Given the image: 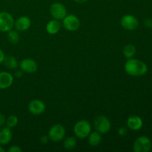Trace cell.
Segmentation results:
<instances>
[{"instance_id": "30bf717a", "label": "cell", "mask_w": 152, "mask_h": 152, "mask_svg": "<svg viewBox=\"0 0 152 152\" xmlns=\"http://www.w3.org/2000/svg\"><path fill=\"white\" fill-rule=\"evenodd\" d=\"M19 68L22 72L27 74H33L38 69V64L34 59L27 58L24 59L19 62Z\"/></svg>"}, {"instance_id": "6da1fadb", "label": "cell", "mask_w": 152, "mask_h": 152, "mask_svg": "<svg viewBox=\"0 0 152 152\" xmlns=\"http://www.w3.org/2000/svg\"><path fill=\"white\" fill-rule=\"evenodd\" d=\"M125 71L132 77H141L148 71L146 64L140 59L131 58L128 59L124 65Z\"/></svg>"}, {"instance_id": "44dd1931", "label": "cell", "mask_w": 152, "mask_h": 152, "mask_svg": "<svg viewBox=\"0 0 152 152\" xmlns=\"http://www.w3.org/2000/svg\"><path fill=\"white\" fill-rule=\"evenodd\" d=\"M77 141L75 137H68L64 140L63 146L67 150H72L77 146Z\"/></svg>"}, {"instance_id": "5bb4252c", "label": "cell", "mask_w": 152, "mask_h": 152, "mask_svg": "<svg viewBox=\"0 0 152 152\" xmlns=\"http://www.w3.org/2000/svg\"><path fill=\"white\" fill-rule=\"evenodd\" d=\"M13 137L11 129L8 127H1L0 129V145H6L9 144Z\"/></svg>"}, {"instance_id": "3957f363", "label": "cell", "mask_w": 152, "mask_h": 152, "mask_svg": "<svg viewBox=\"0 0 152 152\" xmlns=\"http://www.w3.org/2000/svg\"><path fill=\"white\" fill-rule=\"evenodd\" d=\"M93 125L95 131L100 133L101 134H107L111 129V121L105 115L96 116L94 120Z\"/></svg>"}, {"instance_id": "4fadbf2b", "label": "cell", "mask_w": 152, "mask_h": 152, "mask_svg": "<svg viewBox=\"0 0 152 152\" xmlns=\"http://www.w3.org/2000/svg\"><path fill=\"white\" fill-rule=\"evenodd\" d=\"M14 78L13 76L7 71L0 72V90H4L13 85Z\"/></svg>"}, {"instance_id": "ba28073f", "label": "cell", "mask_w": 152, "mask_h": 152, "mask_svg": "<svg viewBox=\"0 0 152 152\" xmlns=\"http://www.w3.org/2000/svg\"><path fill=\"white\" fill-rule=\"evenodd\" d=\"M62 21L63 27L68 31H76L80 27V19L74 14H67Z\"/></svg>"}, {"instance_id": "7402d4cb", "label": "cell", "mask_w": 152, "mask_h": 152, "mask_svg": "<svg viewBox=\"0 0 152 152\" xmlns=\"http://www.w3.org/2000/svg\"><path fill=\"white\" fill-rule=\"evenodd\" d=\"M19 123V119L16 115H10L6 118L5 125L7 127L10 128V129H13L16 127Z\"/></svg>"}, {"instance_id": "9a60e30c", "label": "cell", "mask_w": 152, "mask_h": 152, "mask_svg": "<svg viewBox=\"0 0 152 152\" xmlns=\"http://www.w3.org/2000/svg\"><path fill=\"white\" fill-rule=\"evenodd\" d=\"M127 127L133 131H138L142 127V120L138 116H131L126 121Z\"/></svg>"}, {"instance_id": "ffe728a7", "label": "cell", "mask_w": 152, "mask_h": 152, "mask_svg": "<svg viewBox=\"0 0 152 152\" xmlns=\"http://www.w3.org/2000/svg\"><path fill=\"white\" fill-rule=\"evenodd\" d=\"M7 39L10 42L11 44L16 45L20 40V36H19V31H17L16 30H10L7 32Z\"/></svg>"}, {"instance_id": "5b68a950", "label": "cell", "mask_w": 152, "mask_h": 152, "mask_svg": "<svg viewBox=\"0 0 152 152\" xmlns=\"http://www.w3.org/2000/svg\"><path fill=\"white\" fill-rule=\"evenodd\" d=\"M14 19L8 12H0V31L7 33L14 28Z\"/></svg>"}, {"instance_id": "cb8c5ba5", "label": "cell", "mask_w": 152, "mask_h": 152, "mask_svg": "<svg viewBox=\"0 0 152 152\" xmlns=\"http://www.w3.org/2000/svg\"><path fill=\"white\" fill-rule=\"evenodd\" d=\"M118 134L122 137L126 136L128 134V129L126 127H120L118 130Z\"/></svg>"}, {"instance_id": "ac0fdd59", "label": "cell", "mask_w": 152, "mask_h": 152, "mask_svg": "<svg viewBox=\"0 0 152 152\" xmlns=\"http://www.w3.org/2000/svg\"><path fill=\"white\" fill-rule=\"evenodd\" d=\"M3 63L9 70H16L19 65L18 60L13 56H5Z\"/></svg>"}, {"instance_id": "8992f818", "label": "cell", "mask_w": 152, "mask_h": 152, "mask_svg": "<svg viewBox=\"0 0 152 152\" xmlns=\"http://www.w3.org/2000/svg\"><path fill=\"white\" fill-rule=\"evenodd\" d=\"M50 14L53 19H56V20H62L65 17L68 12H67V8L62 3L56 1L53 2L50 7Z\"/></svg>"}, {"instance_id": "f546056e", "label": "cell", "mask_w": 152, "mask_h": 152, "mask_svg": "<svg viewBox=\"0 0 152 152\" xmlns=\"http://www.w3.org/2000/svg\"><path fill=\"white\" fill-rule=\"evenodd\" d=\"M5 151V149L2 147V145H0V152H4Z\"/></svg>"}, {"instance_id": "d6986e66", "label": "cell", "mask_w": 152, "mask_h": 152, "mask_svg": "<svg viewBox=\"0 0 152 152\" xmlns=\"http://www.w3.org/2000/svg\"><path fill=\"white\" fill-rule=\"evenodd\" d=\"M136 48L132 44H128L124 46L123 49V54L127 59H131L133 58L136 54Z\"/></svg>"}, {"instance_id": "52a82bcc", "label": "cell", "mask_w": 152, "mask_h": 152, "mask_svg": "<svg viewBox=\"0 0 152 152\" xmlns=\"http://www.w3.org/2000/svg\"><path fill=\"white\" fill-rule=\"evenodd\" d=\"M151 141L147 137L142 136L137 138L133 144L134 152H148L151 149Z\"/></svg>"}, {"instance_id": "7a4b0ae2", "label": "cell", "mask_w": 152, "mask_h": 152, "mask_svg": "<svg viewBox=\"0 0 152 152\" xmlns=\"http://www.w3.org/2000/svg\"><path fill=\"white\" fill-rule=\"evenodd\" d=\"M92 126L88 120H81L77 121L73 128L74 134L79 139H85L91 132Z\"/></svg>"}, {"instance_id": "2e32d148", "label": "cell", "mask_w": 152, "mask_h": 152, "mask_svg": "<svg viewBox=\"0 0 152 152\" xmlns=\"http://www.w3.org/2000/svg\"><path fill=\"white\" fill-rule=\"evenodd\" d=\"M61 28V23L59 20L52 19L47 23L45 27L46 31L50 35H55L57 34Z\"/></svg>"}, {"instance_id": "277c9868", "label": "cell", "mask_w": 152, "mask_h": 152, "mask_svg": "<svg viewBox=\"0 0 152 152\" xmlns=\"http://www.w3.org/2000/svg\"><path fill=\"white\" fill-rule=\"evenodd\" d=\"M66 134L65 127L61 124H55L50 128L48 133L50 140L52 142H60L64 139Z\"/></svg>"}, {"instance_id": "83f0119b", "label": "cell", "mask_w": 152, "mask_h": 152, "mask_svg": "<svg viewBox=\"0 0 152 152\" xmlns=\"http://www.w3.org/2000/svg\"><path fill=\"white\" fill-rule=\"evenodd\" d=\"M15 75L16 77H21L22 76V71L21 70L19 71H16V72L15 73Z\"/></svg>"}, {"instance_id": "603a6c76", "label": "cell", "mask_w": 152, "mask_h": 152, "mask_svg": "<svg viewBox=\"0 0 152 152\" xmlns=\"http://www.w3.org/2000/svg\"><path fill=\"white\" fill-rule=\"evenodd\" d=\"M8 152H21L22 151V148L18 145H12L7 150Z\"/></svg>"}, {"instance_id": "9c48e42d", "label": "cell", "mask_w": 152, "mask_h": 152, "mask_svg": "<svg viewBox=\"0 0 152 152\" xmlns=\"http://www.w3.org/2000/svg\"><path fill=\"white\" fill-rule=\"evenodd\" d=\"M120 25L126 31H134L139 25V21L132 14H126L120 19Z\"/></svg>"}, {"instance_id": "484cf974", "label": "cell", "mask_w": 152, "mask_h": 152, "mask_svg": "<svg viewBox=\"0 0 152 152\" xmlns=\"http://www.w3.org/2000/svg\"><path fill=\"white\" fill-rule=\"evenodd\" d=\"M5 122H6L5 116H4V114L0 113V128L3 127V126L5 125Z\"/></svg>"}, {"instance_id": "4316f807", "label": "cell", "mask_w": 152, "mask_h": 152, "mask_svg": "<svg viewBox=\"0 0 152 152\" xmlns=\"http://www.w3.org/2000/svg\"><path fill=\"white\" fill-rule=\"evenodd\" d=\"M4 57H5L4 53L3 52V50L0 48V64L3 63V61H4Z\"/></svg>"}, {"instance_id": "7c38bea8", "label": "cell", "mask_w": 152, "mask_h": 152, "mask_svg": "<svg viewBox=\"0 0 152 152\" xmlns=\"http://www.w3.org/2000/svg\"><path fill=\"white\" fill-rule=\"evenodd\" d=\"M31 25V20L28 16H22L18 18L14 22V28L19 32H23L30 28Z\"/></svg>"}, {"instance_id": "e0dca14e", "label": "cell", "mask_w": 152, "mask_h": 152, "mask_svg": "<svg viewBox=\"0 0 152 152\" xmlns=\"http://www.w3.org/2000/svg\"><path fill=\"white\" fill-rule=\"evenodd\" d=\"M88 143L90 144L91 146H97L102 142V136L101 134L99 133L98 132L95 131V132H91L90 134L88 136Z\"/></svg>"}, {"instance_id": "f1b7e54d", "label": "cell", "mask_w": 152, "mask_h": 152, "mask_svg": "<svg viewBox=\"0 0 152 152\" xmlns=\"http://www.w3.org/2000/svg\"><path fill=\"white\" fill-rule=\"evenodd\" d=\"M73 1H74L75 2L78 3V4H83V3L86 2L88 0H73Z\"/></svg>"}, {"instance_id": "8fae6325", "label": "cell", "mask_w": 152, "mask_h": 152, "mask_svg": "<svg viewBox=\"0 0 152 152\" xmlns=\"http://www.w3.org/2000/svg\"><path fill=\"white\" fill-rule=\"evenodd\" d=\"M28 111L33 115H40L45 111V104L43 101L38 99L31 100L28 104Z\"/></svg>"}, {"instance_id": "d4e9b609", "label": "cell", "mask_w": 152, "mask_h": 152, "mask_svg": "<svg viewBox=\"0 0 152 152\" xmlns=\"http://www.w3.org/2000/svg\"><path fill=\"white\" fill-rule=\"evenodd\" d=\"M39 140H40V142H42V143L45 144H45H47L48 142H49L50 139H49V137H48V135H42V136L40 137Z\"/></svg>"}]
</instances>
